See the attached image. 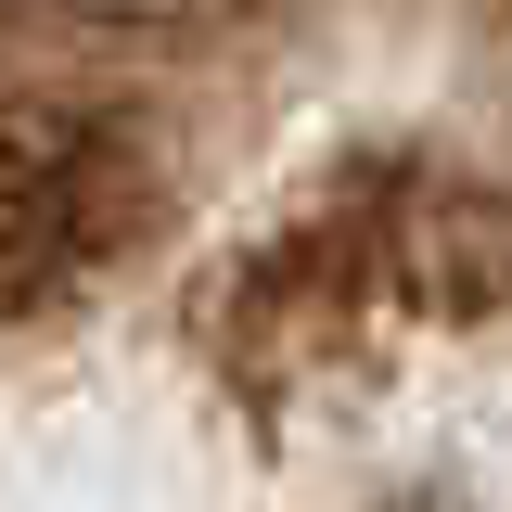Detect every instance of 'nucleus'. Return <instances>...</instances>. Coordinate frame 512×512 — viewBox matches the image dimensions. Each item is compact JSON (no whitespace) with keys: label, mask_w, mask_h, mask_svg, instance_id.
<instances>
[{"label":"nucleus","mask_w":512,"mask_h":512,"mask_svg":"<svg viewBox=\"0 0 512 512\" xmlns=\"http://www.w3.org/2000/svg\"><path fill=\"white\" fill-rule=\"evenodd\" d=\"M0 512H512V0H0Z\"/></svg>","instance_id":"nucleus-1"}]
</instances>
